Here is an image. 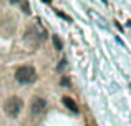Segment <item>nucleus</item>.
<instances>
[{
  "mask_svg": "<svg viewBox=\"0 0 131 126\" xmlns=\"http://www.w3.org/2000/svg\"><path fill=\"white\" fill-rule=\"evenodd\" d=\"M15 78H17V81H18V83H23V85L33 83V81L37 80V71H35V68H33V66H30V65H25V66L17 68Z\"/></svg>",
  "mask_w": 131,
  "mask_h": 126,
  "instance_id": "obj_1",
  "label": "nucleus"
},
{
  "mask_svg": "<svg viewBox=\"0 0 131 126\" xmlns=\"http://www.w3.org/2000/svg\"><path fill=\"white\" fill-rule=\"evenodd\" d=\"M22 108H23V101L20 100L18 96L8 98V100L5 101V105H3V110H5V113L8 114L10 118H17L18 113L22 111Z\"/></svg>",
  "mask_w": 131,
  "mask_h": 126,
  "instance_id": "obj_2",
  "label": "nucleus"
},
{
  "mask_svg": "<svg viewBox=\"0 0 131 126\" xmlns=\"http://www.w3.org/2000/svg\"><path fill=\"white\" fill-rule=\"evenodd\" d=\"M47 37V33H45V30L40 27V23L37 22L33 27H30L28 30L25 32V40H32L33 43H38L42 42V40Z\"/></svg>",
  "mask_w": 131,
  "mask_h": 126,
  "instance_id": "obj_3",
  "label": "nucleus"
},
{
  "mask_svg": "<svg viewBox=\"0 0 131 126\" xmlns=\"http://www.w3.org/2000/svg\"><path fill=\"white\" fill-rule=\"evenodd\" d=\"M45 108H47V101L43 100V98H38L35 96L32 100V106H30V113H32V116H38V114H42L45 111Z\"/></svg>",
  "mask_w": 131,
  "mask_h": 126,
  "instance_id": "obj_4",
  "label": "nucleus"
},
{
  "mask_svg": "<svg viewBox=\"0 0 131 126\" xmlns=\"http://www.w3.org/2000/svg\"><path fill=\"white\" fill-rule=\"evenodd\" d=\"M61 101H63V105L71 111V113H78V105L75 103L73 98H70V96H63V100H61Z\"/></svg>",
  "mask_w": 131,
  "mask_h": 126,
  "instance_id": "obj_5",
  "label": "nucleus"
},
{
  "mask_svg": "<svg viewBox=\"0 0 131 126\" xmlns=\"http://www.w3.org/2000/svg\"><path fill=\"white\" fill-rule=\"evenodd\" d=\"M51 42H53L55 50H57V52H61V50H63V43H61V40L58 38L57 35H53V37H51Z\"/></svg>",
  "mask_w": 131,
  "mask_h": 126,
  "instance_id": "obj_6",
  "label": "nucleus"
},
{
  "mask_svg": "<svg viewBox=\"0 0 131 126\" xmlns=\"http://www.w3.org/2000/svg\"><path fill=\"white\" fill-rule=\"evenodd\" d=\"M57 13H58V15L61 17V18H65V20H68V22H71V18H70L68 15H65V13H61V12H57Z\"/></svg>",
  "mask_w": 131,
  "mask_h": 126,
  "instance_id": "obj_7",
  "label": "nucleus"
},
{
  "mask_svg": "<svg viewBox=\"0 0 131 126\" xmlns=\"http://www.w3.org/2000/svg\"><path fill=\"white\" fill-rule=\"evenodd\" d=\"M65 65H67V60L63 58V60H61V62H60V65H58V70H61V68H63Z\"/></svg>",
  "mask_w": 131,
  "mask_h": 126,
  "instance_id": "obj_8",
  "label": "nucleus"
},
{
  "mask_svg": "<svg viewBox=\"0 0 131 126\" xmlns=\"http://www.w3.org/2000/svg\"><path fill=\"white\" fill-rule=\"evenodd\" d=\"M61 85H70V81H68L67 78H63V80H61Z\"/></svg>",
  "mask_w": 131,
  "mask_h": 126,
  "instance_id": "obj_9",
  "label": "nucleus"
},
{
  "mask_svg": "<svg viewBox=\"0 0 131 126\" xmlns=\"http://www.w3.org/2000/svg\"><path fill=\"white\" fill-rule=\"evenodd\" d=\"M43 2H45V3H50V2H51V0H43Z\"/></svg>",
  "mask_w": 131,
  "mask_h": 126,
  "instance_id": "obj_10",
  "label": "nucleus"
},
{
  "mask_svg": "<svg viewBox=\"0 0 131 126\" xmlns=\"http://www.w3.org/2000/svg\"><path fill=\"white\" fill-rule=\"evenodd\" d=\"M10 2H13V3H17V2H18V0H10Z\"/></svg>",
  "mask_w": 131,
  "mask_h": 126,
  "instance_id": "obj_11",
  "label": "nucleus"
}]
</instances>
